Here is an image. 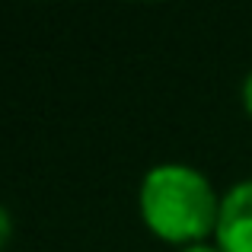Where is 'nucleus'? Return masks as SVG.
<instances>
[{
    "label": "nucleus",
    "mask_w": 252,
    "mask_h": 252,
    "mask_svg": "<svg viewBox=\"0 0 252 252\" xmlns=\"http://www.w3.org/2000/svg\"><path fill=\"white\" fill-rule=\"evenodd\" d=\"M141 217L150 233L166 243L198 246L211 230H217L220 198L204 172L185 163H160L147 169L141 182Z\"/></svg>",
    "instance_id": "nucleus-1"
},
{
    "label": "nucleus",
    "mask_w": 252,
    "mask_h": 252,
    "mask_svg": "<svg viewBox=\"0 0 252 252\" xmlns=\"http://www.w3.org/2000/svg\"><path fill=\"white\" fill-rule=\"evenodd\" d=\"M214 233L220 252H252V179L233 185L220 198Z\"/></svg>",
    "instance_id": "nucleus-2"
},
{
    "label": "nucleus",
    "mask_w": 252,
    "mask_h": 252,
    "mask_svg": "<svg viewBox=\"0 0 252 252\" xmlns=\"http://www.w3.org/2000/svg\"><path fill=\"white\" fill-rule=\"evenodd\" d=\"M10 236H13V217H10L6 208H0V246H3Z\"/></svg>",
    "instance_id": "nucleus-3"
},
{
    "label": "nucleus",
    "mask_w": 252,
    "mask_h": 252,
    "mask_svg": "<svg viewBox=\"0 0 252 252\" xmlns=\"http://www.w3.org/2000/svg\"><path fill=\"white\" fill-rule=\"evenodd\" d=\"M243 105H246V112L252 115V70H249L246 83H243Z\"/></svg>",
    "instance_id": "nucleus-4"
},
{
    "label": "nucleus",
    "mask_w": 252,
    "mask_h": 252,
    "mask_svg": "<svg viewBox=\"0 0 252 252\" xmlns=\"http://www.w3.org/2000/svg\"><path fill=\"white\" fill-rule=\"evenodd\" d=\"M182 252H220L217 246H204V243H198V246H185Z\"/></svg>",
    "instance_id": "nucleus-5"
}]
</instances>
